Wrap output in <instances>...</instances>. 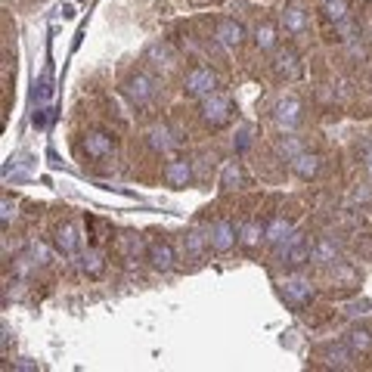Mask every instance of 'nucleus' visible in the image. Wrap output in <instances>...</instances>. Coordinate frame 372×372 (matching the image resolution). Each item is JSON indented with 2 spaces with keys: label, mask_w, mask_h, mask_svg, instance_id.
<instances>
[{
  "label": "nucleus",
  "mask_w": 372,
  "mask_h": 372,
  "mask_svg": "<svg viewBox=\"0 0 372 372\" xmlns=\"http://www.w3.org/2000/svg\"><path fill=\"white\" fill-rule=\"evenodd\" d=\"M279 255H282L285 264L298 267V264H307L310 257H314V245L304 239V232H295V230H291V236H285L282 242H279Z\"/></svg>",
  "instance_id": "2"
},
{
  "label": "nucleus",
  "mask_w": 372,
  "mask_h": 372,
  "mask_svg": "<svg viewBox=\"0 0 372 372\" xmlns=\"http://www.w3.org/2000/svg\"><path fill=\"white\" fill-rule=\"evenodd\" d=\"M118 248H121V255H124V261H128V267H134V261H137V255H140V239H137V232H121V236H118Z\"/></svg>",
  "instance_id": "24"
},
{
  "label": "nucleus",
  "mask_w": 372,
  "mask_h": 372,
  "mask_svg": "<svg viewBox=\"0 0 372 372\" xmlns=\"http://www.w3.org/2000/svg\"><path fill=\"white\" fill-rule=\"evenodd\" d=\"M348 348L354 354H369L372 350V332L369 329H350L348 332Z\"/></svg>",
  "instance_id": "23"
},
{
  "label": "nucleus",
  "mask_w": 372,
  "mask_h": 372,
  "mask_svg": "<svg viewBox=\"0 0 372 372\" xmlns=\"http://www.w3.org/2000/svg\"><path fill=\"white\" fill-rule=\"evenodd\" d=\"M239 186H245L242 164H239V162H227V164H223V174H221V189L232 192V189H239Z\"/></svg>",
  "instance_id": "17"
},
{
  "label": "nucleus",
  "mask_w": 372,
  "mask_h": 372,
  "mask_svg": "<svg viewBox=\"0 0 372 372\" xmlns=\"http://www.w3.org/2000/svg\"><path fill=\"white\" fill-rule=\"evenodd\" d=\"M124 93H128L130 103L146 105V103H152V96H155V87H152L149 75H130L128 81H124Z\"/></svg>",
  "instance_id": "7"
},
{
  "label": "nucleus",
  "mask_w": 372,
  "mask_h": 372,
  "mask_svg": "<svg viewBox=\"0 0 372 372\" xmlns=\"http://www.w3.org/2000/svg\"><path fill=\"white\" fill-rule=\"evenodd\" d=\"M261 239H264V227L257 221H248L239 227V245H242V248H257Z\"/></svg>",
  "instance_id": "19"
},
{
  "label": "nucleus",
  "mask_w": 372,
  "mask_h": 372,
  "mask_svg": "<svg viewBox=\"0 0 372 372\" xmlns=\"http://www.w3.org/2000/svg\"><path fill=\"white\" fill-rule=\"evenodd\" d=\"M146 143H149V149L158 152V155H171V152L180 146V140L171 134L168 124H152L149 134H146Z\"/></svg>",
  "instance_id": "5"
},
{
  "label": "nucleus",
  "mask_w": 372,
  "mask_h": 372,
  "mask_svg": "<svg viewBox=\"0 0 372 372\" xmlns=\"http://www.w3.org/2000/svg\"><path fill=\"white\" fill-rule=\"evenodd\" d=\"M314 261L316 264H335L338 261V242L335 239H320V242L314 245Z\"/></svg>",
  "instance_id": "21"
},
{
  "label": "nucleus",
  "mask_w": 372,
  "mask_h": 372,
  "mask_svg": "<svg viewBox=\"0 0 372 372\" xmlns=\"http://www.w3.org/2000/svg\"><path fill=\"white\" fill-rule=\"evenodd\" d=\"M164 180H168L174 189H183L192 180V164L189 158H171L168 168H164Z\"/></svg>",
  "instance_id": "11"
},
{
  "label": "nucleus",
  "mask_w": 372,
  "mask_h": 372,
  "mask_svg": "<svg viewBox=\"0 0 372 372\" xmlns=\"http://www.w3.org/2000/svg\"><path fill=\"white\" fill-rule=\"evenodd\" d=\"M298 121H301V99H295V96L279 99V103H276V124H279V128L291 130Z\"/></svg>",
  "instance_id": "10"
},
{
  "label": "nucleus",
  "mask_w": 372,
  "mask_h": 372,
  "mask_svg": "<svg viewBox=\"0 0 372 372\" xmlns=\"http://www.w3.org/2000/svg\"><path fill=\"white\" fill-rule=\"evenodd\" d=\"M208 245H211L208 236H205V232H198V230H189L183 236V248H186V255H189V257H202Z\"/></svg>",
  "instance_id": "22"
},
{
  "label": "nucleus",
  "mask_w": 372,
  "mask_h": 372,
  "mask_svg": "<svg viewBox=\"0 0 372 372\" xmlns=\"http://www.w3.org/2000/svg\"><path fill=\"white\" fill-rule=\"evenodd\" d=\"M289 164H291V171H295V174L301 177V180H310V177L320 174L323 158L316 155V152H301V155H295Z\"/></svg>",
  "instance_id": "13"
},
{
  "label": "nucleus",
  "mask_w": 372,
  "mask_h": 372,
  "mask_svg": "<svg viewBox=\"0 0 372 372\" xmlns=\"http://www.w3.org/2000/svg\"><path fill=\"white\" fill-rule=\"evenodd\" d=\"M369 177H372V158H369Z\"/></svg>",
  "instance_id": "33"
},
{
  "label": "nucleus",
  "mask_w": 372,
  "mask_h": 372,
  "mask_svg": "<svg viewBox=\"0 0 372 372\" xmlns=\"http://www.w3.org/2000/svg\"><path fill=\"white\" fill-rule=\"evenodd\" d=\"M78 242H81V239H78V227H75V223H62V227L56 230V248L62 251V255H75Z\"/></svg>",
  "instance_id": "16"
},
{
  "label": "nucleus",
  "mask_w": 372,
  "mask_h": 372,
  "mask_svg": "<svg viewBox=\"0 0 372 372\" xmlns=\"http://www.w3.org/2000/svg\"><path fill=\"white\" fill-rule=\"evenodd\" d=\"M285 236H291V223L285 221V217H273V221L264 227V242H270V245H279Z\"/></svg>",
  "instance_id": "18"
},
{
  "label": "nucleus",
  "mask_w": 372,
  "mask_h": 372,
  "mask_svg": "<svg viewBox=\"0 0 372 372\" xmlns=\"http://www.w3.org/2000/svg\"><path fill=\"white\" fill-rule=\"evenodd\" d=\"M16 217V202L12 198H3V214H0V221H3V227H10V221Z\"/></svg>",
  "instance_id": "30"
},
{
  "label": "nucleus",
  "mask_w": 372,
  "mask_h": 372,
  "mask_svg": "<svg viewBox=\"0 0 372 372\" xmlns=\"http://www.w3.org/2000/svg\"><path fill=\"white\" fill-rule=\"evenodd\" d=\"M348 12H350V6H348V0H323V16L329 19V22H344L348 19Z\"/></svg>",
  "instance_id": "25"
},
{
  "label": "nucleus",
  "mask_w": 372,
  "mask_h": 372,
  "mask_svg": "<svg viewBox=\"0 0 372 372\" xmlns=\"http://www.w3.org/2000/svg\"><path fill=\"white\" fill-rule=\"evenodd\" d=\"M214 37L223 46H242L245 44V28L236 22V19H221L214 28Z\"/></svg>",
  "instance_id": "12"
},
{
  "label": "nucleus",
  "mask_w": 372,
  "mask_h": 372,
  "mask_svg": "<svg viewBox=\"0 0 372 372\" xmlns=\"http://www.w3.org/2000/svg\"><path fill=\"white\" fill-rule=\"evenodd\" d=\"M81 270L87 276H103V270H105V255L99 248H87L81 255Z\"/></svg>",
  "instance_id": "20"
},
{
  "label": "nucleus",
  "mask_w": 372,
  "mask_h": 372,
  "mask_svg": "<svg viewBox=\"0 0 372 372\" xmlns=\"http://www.w3.org/2000/svg\"><path fill=\"white\" fill-rule=\"evenodd\" d=\"M357 202H372V189H369V186H363V189H357Z\"/></svg>",
  "instance_id": "31"
},
{
  "label": "nucleus",
  "mask_w": 372,
  "mask_h": 372,
  "mask_svg": "<svg viewBox=\"0 0 372 372\" xmlns=\"http://www.w3.org/2000/svg\"><path fill=\"white\" fill-rule=\"evenodd\" d=\"M208 242H211V248L223 255V251H230L232 245L239 242V230L232 227L230 221H214V227L208 232Z\"/></svg>",
  "instance_id": "8"
},
{
  "label": "nucleus",
  "mask_w": 372,
  "mask_h": 372,
  "mask_svg": "<svg viewBox=\"0 0 372 372\" xmlns=\"http://www.w3.org/2000/svg\"><path fill=\"white\" fill-rule=\"evenodd\" d=\"M12 369H22V372H35V369H37V363H28V360H19V363H12Z\"/></svg>",
  "instance_id": "32"
},
{
  "label": "nucleus",
  "mask_w": 372,
  "mask_h": 372,
  "mask_svg": "<svg viewBox=\"0 0 372 372\" xmlns=\"http://www.w3.org/2000/svg\"><path fill=\"white\" fill-rule=\"evenodd\" d=\"M31 257H35V264H46L50 261V248L44 242H31Z\"/></svg>",
  "instance_id": "29"
},
{
  "label": "nucleus",
  "mask_w": 372,
  "mask_h": 372,
  "mask_svg": "<svg viewBox=\"0 0 372 372\" xmlns=\"http://www.w3.org/2000/svg\"><path fill=\"white\" fill-rule=\"evenodd\" d=\"M146 257H149L152 270H158V273H168V270L174 267V248H171L168 242H162V239L149 242V248H146Z\"/></svg>",
  "instance_id": "9"
},
{
  "label": "nucleus",
  "mask_w": 372,
  "mask_h": 372,
  "mask_svg": "<svg viewBox=\"0 0 372 372\" xmlns=\"http://www.w3.org/2000/svg\"><path fill=\"white\" fill-rule=\"evenodd\" d=\"M81 149L87 152L90 158H109L112 152H115V140L109 134H103V130H87L81 140Z\"/></svg>",
  "instance_id": "6"
},
{
  "label": "nucleus",
  "mask_w": 372,
  "mask_h": 372,
  "mask_svg": "<svg viewBox=\"0 0 372 372\" xmlns=\"http://www.w3.org/2000/svg\"><path fill=\"white\" fill-rule=\"evenodd\" d=\"M232 99L223 96V93H208V96L198 99V115H202L205 124H211V128H223V124L232 121Z\"/></svg>",
  "instance_id": "1"
},
{
  "label": "nucleus",
  "mask_w": 372,
  "mask_h": 372,
  "mask_svg": "<svg viewBox=\"0 0 372 372\" xmlns=\"http://www.w3.org/2000/svg\"><path fill=\"white\" fill-rule=\"evenodd\" d=\"M255 44H257V50H273V46H276V25H270V22L257 25Z\"/></svg>",
  "instance_id": "27"
},
{
  "label": "nucleus",
  "mask_w": 372,
  "mask_h": 372,
  "mask_svg": "<svg viewBox=\"0 0 372 372\" xmlns=\"http://www.w3.org/2000/svg\"><path fill=\"white\" fill-rule=\"evenodd\" d=\"M276 152L285 158V162H291V158L301 155L304 149H301V143H298V137H282L279 140V146H276Z\"/></svg>",
  "instance_id": "28"
},
{
  "label": "nucleus",
  "mask_w": 372,
  "mask_h": 372,
  "mask_svg": "<svg viewBox=\"0 0 372 372\" xmlns=\"http://www.w3.org/2000/svg\"><path fill=\"white\" fill-rule=\"evenodd\" d=\"M282 298H285V304H291L295 310H301V307H307V304L316 298V289H314V282H310V279L291 276V279H285V282H282Z\"/></svg>",
  "instance_id": "3"
},
{
  "label": "nucleus",
  "mask_w": 372,
  "mask_h": 372,
  "mask_svg": "<svg viewBox=\"0 0 372 372\" xmlns=\"http://www.w3.org/2000/svg\"><path fill=\"white\" fill-rule=\"evenodd\" d=\"M350 354H354V350H350L348 341H344V344H338V348L326 350V360H329V366H335V369H350Z\"/></svg>",
  "instance_id": "26"
},
{
  "label": "nucleus",
  "mask_w": 372,
  "mask_h": 372,
  "mask_svg": "<svg viewBox=\"0 0 372 372\" xmlns=\"http://www.w3.org/2000/svg\"><path fill=\"white\" fill-rule=\"evenodd\" d=\"M282 25H285L289 35H301V31H307V12H304L298 3H289L282 10Z\"/></svg>",
  "instance_id": "15"
},
{
  "label": "nucleus",
  "mask_w": 372,
  "mask_h": 372,
  "mask_svg": "<svg viewBox=\"0 0 372 372\" xmlns=\"http://www.w3.org/2000/svg\"><path fill=\"white\" fill-rule=\"evenodd\" d=\"M214 90H217V75L211 69H205V65L192 69L189 75H186V81H183V93H186V96L202 99V96H208V93H214Z\"/></svg>",
  "instance_id": "4"
},
{
  "label": "nucleus",
  "mask_w": 372,
  "mask_h": 372,
  "mask_svg": "<svg viewBox=\"0 0 372 372\" xmlns=\"http://www.w3.org/2000/svg\"><path fill=\"white\" fill-rule=\"evenodd\" d=\"M273 71H276V78H285V81L298 78V75H301V62H298V53L279 50L276 59H273Z\"/></svg>",
  "instance_id": "14"
}]
</instances>
